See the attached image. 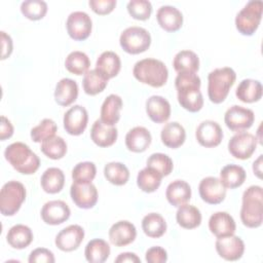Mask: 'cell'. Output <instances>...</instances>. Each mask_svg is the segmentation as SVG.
I'll use <instances>...</instances> for the list:
<instances>
[{
    "label": "cell",
    "mask_w": 263,
    "mask_h": 263,
    "mask_svg": "<svg viewBox=\"0 0 263 263\" xmlns=\"http://www.w3.org/2000/svg\"><path fill=\"white\" fill-rule=\"evenodd\" d=\"M201 80L195 73H179L175 79L178 102L185 110L195 113L201 110L203 98L200 92Z\"/></svg>",
    "instance_id": "obj_1"
},
{
    "label": "cell",
    "mask_w": 263,
    "mask_h": 263,
    "mask_svg": "<svg viewBox=\"0 0 263 263\" xmlns=\"http://www.w3.org/2000/svg\"><path fill=\"white\" fill-rule=\"evenodd\" d=\"M240 220L249 228H258L263 222L262 187L252 185L242 193Z\"/></svg>",
    "instance_id": "obj_2"
},
{
    "label": "cell",
    "mask_w": 263,
    "mask_h": 263,
    "mask_svg": "<svg viewBox=\"0 0 263 263\" xmlns=\"http://www.w3.org/2000/svg\"><path fill=\"white\" fill-rule=\"evenodd\" d=\"M4 157L16 172L23 175H32L40 166V159L37 154L22 142L8 145L4 151Z\"/></svg>",
    "instance_id": "obj_3"
},
{
    "label": "cell",
    "mask_w": 263,
    "mask_h": 263,
    "mask_svg": "<svg viewBox=\"0 0 263 263\" xmlns=\"http://www.w3.org/2000/svg\"><path fill=\"white\" fill-rule=\"evenodd\" d=\"M134 77L152 87L163 86L168 78V70L163 62L156 59H143L138 61L133 69Z\"/></svg>",
    "instance_id": "obj_4"
},
{
    "label": "cell",
    "mask_w": 263,
    "mask_h": 263,
    "mask_svg": "<svg viewBox=\"0 0 263 263\" xmlns=\"http://www.w3.org/2000/svg\"><path fill=\"white\" fill-rule=\"evenodd\" d=\"M236 79L235 71L230 67L217 68L208 76V96L214 104H220L227 98Z\"/></svg>",
    "instance_id": "obj_5"
},
{
    "label": "cell",
    "mask_w": 263,
    "mask_h": 263,
    "mask_svg": "<svg viewBox=\"0 0 263 263\" xmlns=\"http://www.w3.org/2000/svg\"><path fill=\"white\" fill-rule=\"evenodd\" d=\"M263 11V2L260 0L249 1L236 14L235 27L245 36H252L258 29Z\"/></svg>",
    "instance_id": "obj_6"
},
{
    "label": "cell",
    "mask_w": 263,
    "mask_h": 263,
    "mask_svg": "<svg viewBox=\"0 0 263 263\" xmlns=\"http://www.w3.org/2000/svg\"><path fill=\"white\" fill-rule=\"evenodd\" d=\"M26 199V188L18 181H8L0 191V212L3 216H13Z\"/></svg>",
    "instance_id": "obj_7"
},
{
    "label": "cell",
    "mask_w": 263,
    "mask_h": 263,
    "mask_svg": "<svg viewBox=\"0 0 263 263\" xmlns=\"http://www.w3.org/2000/svg\"><path fill=\"white\" fill-rule=\"evenodd\" d=\"M121 48L129 54H139L146 51L151 44L150 33L142 27H128L122 31L119 38Z\"/></svg>",
    "instance_id": "obj_8"
},
{
    "label": "cell",
    "mask_w": 263,
    "mask_h": 263,
    "mask_svg": "<svg viewBox=\"0 0 263 263\" xmlns=\"http://www.w3.org/2000/svg\"><path fill=\"white\" fill-rule=\"evenodd\" d=\"M255 120V114L254 112L246 107L233 105L227 111L224 115V121L226 126L236 133L243 132L246 129H249Z\"/></svg>",
    "instance_id": "obj_9"
},
{
    "label": "cell",
    "mask_w": 263,
    "mask_h": 263,
    "mask_svg": "<svg viewBox=\"0 0 263 263\" xmlns=\"http://www.w3.org/2000/svg\"><path fill=\"white\" fill-rule=\"evenodd\" d=\"M257 148V138L248 132L235 134L228 142L229 153L237 159L250 158Z\"/></svg>",
    "instance_id": "obj_10"
},
{
    "label": "cell",
    "mask_w": 263,
    "mask_h": 263,
    "mask_svg": "<svg viewBox=\"0 0 263 263\" xmlns=\"http://www.w3.org/2000/svg\"><path fill=\"white\" fill-rule=\"evenodd\" d=\"M66 28L69 36L76 41H82L89 37L92 29L90 16L84 11H73L69 14Z\"/></svg>",
    "instance_id": "obj_11"
},
{
    "label": "cell",
    "mask_w": 263,
    "mask_h": 263,
    "mask_svg": "<svg viewBox=\"0 0 263 263\" xmlns=\"http://www.w3.org/2000/svg\"><path fill=\"white\" fill-rule=\"evenodd\" d=\"M215 247L218 255L227 261L239 260L245 252L243 240L234 234L218 237Z\"/></svg>",
    "instance_id": "obj_12"
},
{
    "label": "cell",
    "mask_w": 263,
    "mask_h": 263,
    "mask_svg": "<svg viewBox=\"0 0 263 263\" xmlns=\"http://www.w3.org/2000/svg\"><path fill=\"white\" fill-rule=\"evenodd\" d=\"M73 202L80 209H91L98 201V189L92 183L73 182L70 188Z\"/></svg>",
    "instance_id": "obj_13"
},
{
    "label": "cell",
    "mask_w": 263,
    "mask_h": 263,
    "mask_svg": "<svg viewBox=\"0 0 263 263\" xmlns=\"http://www.w3.org/2000/svg\"><path fill=\"white\" fill-rule=\"evenodd\" d=\"M198 192L201 199L210 204H219L226 196L225 186L216 177L203 178L198 185Z\"/></svg>",
    "instance_id": "obj_14"
},
{
    "label": "cell",
    "mask_w": 263,
    "mask_h": 263,
    "mask_svg": "<svg viewBox=\"0 0 263 263\" xmlns=\"http://www.w3.org/2000/svg\"><path fill=\"white\" fill-rule=\"evenodd\" d=\"M88 121V114L86 109L81 105H74L64 114V128L69 135L79 136L81 135Z\"/></svg>",
    "instance_id": "obj_15"
},
{
    "label": "cell",
    "mask_w": 263,
    "mask_h": 263,
    "mask_svg": "<svg viewBox=\"0 0 263 263\" xmlns=\"http://www.w3.org/2000/svg\"><path fill=\"white\" fill-rule=\"evenodd\" d=\"M84 238V230L80 225H69L55 236L54 243L63 252H72L79 248Z\"/></svg>",
    "instance_id": "obj_16"
},
{
    "label": "cell",
    "mask_w": 263,
    "mask_h": 263,
    "mask_svg": "<svg viewBox=\"0 0 263 263\" xmlns=\"http://www.w3.org/2000/svg\"><path fill=\"white\" fill-rule=\"evenodd\" d=\"M195 138L199 145L205 148H213L221 143L223 139V130L216 121L204 120L196 127Z\"/></svg>",
    "instance_id": "obj_17"
},
{
    "label": "cell",
    "mask_w": 263,
    "mask_h": 263,
    "mask_svg": "<svg viewBox=\"0 0 263 263\" xmlns=\"http://www.w3.org/2000/svg\"><path fill=\"white\" fill-rule=\"evenodd\" d=\"M40 214L44 223L48 225H60L69 219L71 211L65 201L50 200L44 203Z\"/></svg>",
    "instance_id": "obj_18"
},
{
    "label": "cell",
    "mask_w": 263,
    "mask_h": 263,
    "mask_svg": "<svg viewBox=\"0 0 263 263\" xmlns=\"http://www.w3.org/2000/svg\"><path fill=\"white\" fill-rule=\"evenodd\" d=\"M137 236L135 225L126 220L114 223L109 229L110 242L116 247H125L132 243Z\"/></svg>",
    "instance_id": "obj_19"
},
{
    "label": "cell",
    "mask_w": 263,
    "mask_h": 263,
    "mask_svg": "<svg viewBox=\"0 0 263 263\" xmlns=\"http://www.w3.org/2000/svg\"><path fill=\"white\" fill-rule=\"evenodd\" d=\"M209 229L218 238L234 234L236 225L233 217L227 212H216L209 219Z\"/></svg>",
    "instance_id": "obj_20"
},
{
    "label": "cell",
    "mask_w": 263,
    "mask_h": 263,
    "mask_svg": "<svg viewBox=\"0 0 263 263\" xmlns=\"http://www.w3.org/2000/svg\"><path fill=\"white\" fill-rule=\"evenodd\" d=\"M158 25L166 32H176L183 25L182 12L172 5L160 6L156 12Z\"/></svg>",
    "instance_id": "obj_21"
},
{
    "label": "cell",
    "mask_w": 263,
    "mask_h": 263,
    "mask_svg": "<svg viewBox=\"0 0 263 263\" xmlns=\"http://www.w3.org/2000/svg\"><path fill=\"white\" fill-rule=\"evenodd\" d=\"M146 113L153 122L162 123L171 116V105L161 96H151L146 101Z\"/></svg>",
    "instance_id": "obj_22"
},
{
    "label": "cell",
    "mask_w": 263,
    "mask_h": 263,
    "mask_svg": "<svg viewBox=\"0 0 263 263\" xmlns=\"http://www.w3.org/2000/svg\"><path fill=\"white\" fill-rule=\"evenodd\" d=\"M118 132L115 126L105 124L101 119L93 122L90 129V139L99 147L112 146L117 140Z\"/></svg>",
    "instance_id": "obj_23"
},
{
    "label": "cell",
    "mask_w": 263,
    "mask_h": 263,
    "mask_svg": "<svg viewBox=\"0 0 263 263\" xmlns=\"http://www.w3.org/2000/svg\"><path fill=\"white\" fill-rule=\"evenodd\" d=\"M121 68V61L117 53L111 50L102 52L96 63V70L107 80L117 76Z\"/></svg>",
    "instance_id": "obj_24"
},
{
    "label": "cell",
    "mask_w": 263,
    "mask_h": 263,
    "mask_svg": "<svg viewBox=\"0 0 263 263\" xmlns=\"http://www.w3.org/2000/svg\"><path fill=\"white\" fill-rule=\"evenodd\" d=\"M151 141V134L144 126H135L125 136L126 148L135 153L144 152L150 146Z\"/></svg>",
    "instance_id": "obj_25"
},
{
    "label": "cell",
    "mask_w": 263,
    "mask_h": 263,
    "mask_svg": "<svg viewBox=\"0 0 263 263\" xmlns=\"http://www.w3.org/2000/svg\"><path fill=\"white\" fill-rule=\"evenodd\" d=\"M122 99L118 95H109L101 106V120L107 124L114 126L120 119V111L122 109Z\"/></svg>",
    "instance_id": "obj_26"
},
{
    "label": "cell",
    "mask_w": 263,
    "mask_h": 263,
    "mask_svg": "<svg viewBox=\"0 0 263 263\" xmlns=\"http://www.w3.org/2000/svg\"><path fill=\"white\" fill-rule=\"evenodd\" d=\"M54 100L58 105L67 107L73 104L78 97L77 82L70 78L61 79L54 89Z\"/></svg>",
    "instance_id": "obj_27"
},
{
    "label": "cell",
    "mask_w": 263,
    "mask_h": 263,
    "mask_svg": "<svg viewBox=\"0 0 263 263\" xmlns=\"http://www.w3.org/2000/svg\"><path fill=\"white\" fill-rule=\"evenodd\" d=\"M165 197L173 206H180L191 198V187L183 180L171 182L165 190Z\"/></svg>",
    "instance_id": "obj_28"
},
{
    "label": "cell",
    "mask_w": 263,
    "mask_h": 263,
    "mask_svg": "<svg viewBox=\"0 0 263 263\" xmlns=\"http://www.w3.org/2000/svg\"><path fill=\"white\" fill-rule=\"evenodd\" d=\"M160 139L164 146L176 149L182 146L186 139V132L182 124L177 121L166 123L160 133Z\"/></svg>",
    "instance_id": "obj_29"
},
{
    "label": "cell",
    "mask_w": 263,
    "mask_h": 263,
    "mask_svg": "<svg viewBox=\"0 0 263 263\" xmlns=\"http://www.w3.org/2000/svg\"><path fill=\"white\" fill-rule=\"evenodd\" d=\"M262 84L259 80L243 79L235 90L236 98L243 103H255L262 98Z\"/></svg>",
    "instance_id": "obj_30"
},
{
    "label": "cell",
    "mask_w": 263,
    "mask_h": 263,
    "mask_svg": "<svg viewBox=\"0 0 263 263\" xmlns=\"http://www.w3.org/2000/svg\"><path fill=\"white\" fill-rule=\"evenodd\" d=\"M6 240L11 248L23 250L30 246L32 242L33 232L29 226L24 224H16L8 230L6 234Z\"/></svg>",
    "instance_id": "obj_31"
},
{
    "label": "cell",
    "mask_w": 263,
    "mask_h": 263,
    "mask_svg": "<svg viewBox=\"0 0 263 263\" xmlns=\"http://www.w3.org/2000/svg\"><path fill=\"white\" fill-rule=\"evenodd\" d=\"M176 220L182 228L194 229L198 227L201 223V214L196 206L184 203L178 206L176 213Z\"/></svg>",
    "instance_id": "obj_32"
},
{
    "label": "cell",
    "mask_w": 263,
    "mask_h": 263,
    "mask_svg": "<svg viewBox=\"0 0 263 263\" xmlns=\"http://www.w3.org/2000/svg\"><path fill=\"white\" fill-rule=\"evenodd\" d=\"M40 184L46 193H59L65 185V175L59 167H49L42 174Z\"/></svg>",
    "instance_id": "obj_33"
},
{
    "label": "cell",
    "mask_w": 263,
    "mask_h": 263,
    "mask_svg": "<svg viewBox=\"0 0 263 263\" xmlns=\"http://www.w3.org/2000/svg\"><path fill=\"white\" fill-rule=\"evenodd\" d=\"M246 171L237 164H227L220 172V181L227 189H235L240 187L246 181Z\"/></svg>",
    "instance_id": "obj_34"
},
{
    "label": "cell",
    "mask_w": 263,
    "mask_h": 263,
    "mask_svg": "<svg viewBox=\"0 0 263 263\" xmlns=\"http://www.w3.org/2000/svg\"><path fill=\"white\" fill-rule=\"evenodd\" d=\"M110 246L102 238L89 240L85 247V259L90 263H103L110 256Z\"/></svg>",
    "instance_id": "obj_35"
},
{
    "label": "cell",
    "mask_w": 263,
    "mask_h": 263,
    "mask_svg": "<svg viewBox=\"0 0 263 263\" xmlns=\"http://www.w3.org/2000/svg\"><path fill=\"white\" fill-rule=\"evenodd\" d=\"M173 66L178 73H196L199 69V59L192 50H181L175 55Z\"/></svg>",
    "instance_id": "obj_36"
},
{
    "label": "cell",
    "mask_w": 263,
    "mask_h": 263,
    "mask_svg": "<svg viewBox=\"0 0 263 263\" xmlns=\"http://www.w3.org/2000/svg\"><path fill=\"white\" fill-rule=\"evenodd\" d=\"M144 233L152 238L161 237L166 231V222L158 213H149L142 220Z\"/></svg>",
    "instance_id": "obj_37"
},
{
    "label": "cell",
    "mask_w": 263,
    "mask_h": 263,
    "mask_svg": "<svg viewBox=\"0 0 263 263\" xmlns=\"http://www.w3.org/2000/svg\"><path fill=\"white\" fill-rule=\"evenodd\" d=\"M161 179L162 176L160 174L146 166L138 173L137 185L142 191L146 193H152L159 188L161 184Z\"/></svg>",
    "instance_id": "obj_38"
},
{
    "label": "cell",
    "mask_w": 263,
    "mask_h": 263,
    "mask_svg": "<svg viewBox=\"0 0 263 263\" xmlns=\"http://www.w3.org/2000/svg\"><path fill=\"white\" fill-rule=\"evenodd\" d=\"M90 66V60L88 55L79 50L70 52L65 60L66 69L75 75H84Z\"/></svg>",
    "instance_id": "obj_39"
},
{
    "label": "cell",
    "mask_w": 263,
    "mask_h": 263,
    "mask_svg": "<svg viewBox=\"0 0 263 263\" xmlns=\"http://www.w3.org/2000/svg\"><path fill=\"white\" fill-rule=\"evenodd\" d=\"M104 176L111 184L116 186H122L126 184L129 179V171L125 164L112 161L105 165Z\"/></svg>",
    "instance_id": "obj_40"
},
{
    "label": "cell",
    "mask_w": 263,
    "mask_h": 263,
    "mask_svg": "<svg viewBox=\"0 0 263 263\" xmlns=\"http://www.w3.org/2000/svg\"><path fill=\"white\" fill-rule=\"evenodd\" d=\"M42 153L50 159L57 160L63 158L67 153V144L62 137L53 136L41 143Z\"/></svg>",
    "instance_id": "obj_41"
},
{
    "label": "cell",
    "mask_w": 263,
    "mask_h": 263,
    "mask_svg": "<svg viewBox=\"0 0 263 263\" xmlns=\"http://www.w3.org/2000/svg\"><path fill=\"white\" fill-rule=\"evenodd\" d=\"M108 84V80L105 79L96 69L88 70L82 80L83 90L88 96H96L102 92Z\"/></svg>",
    "instance_id": "obj_42"
},
{
    "label": "cell",
    "mask_w": 263,
    "mask_h": 263,
    "mask_svg": "<svg viewBox=\"0 0 263 263\" xmlns=\"http://www.w3.org/2000/svg\"><path fill=\"white\" fill-rule=\"evenodd\" d=\"M21 12L31 21H38L45 16L47 4L42 0H26L21 4Z\"/></svg>",
    "instance_id": "obj_43"
},
{
    "label": "cell",
    "mask_w": 263,
    "mask_h": 263,
    "mask_svg": "<svg viewBox=\"0 0 263 263\" xmlns=\"http://www.w3.org/2000/svg\"><path fill=\"white\" fill-rule=\"evenodd\" d=\"M147 166L163 177L168 176L174 167L173 160L164 153H153L147 159Z\"/></svg>",
    "instance_id": "obj_44"
},
{
    "label": "cell",
    "mask_w": 263,
    "mask_h": 263,
    "mask_svg": "<svg viewBox=\"0 0 263 263\" xmlns=\"http://www.w3.org/2000/svg\"><path fill=\"white\" fill-rule=\"evenodd\" d=\"M58 126L52 119L44 118L38 125L31 129V139L35 143H42L44 140L55 136Z\"/></svg>",
    "instance_id": "obj_45"
},
{
    "label": "cell",
    "mask_w": 263,
    "mask_h": 263,
    "mask_svg": "<svg viewBox=\"0 0 263 263\" xmlns=\"http://www.w3.org/2000/svg\"><path fill=\"white\" fill-rule=\"evenodd\" d=\"M97 174L93 162L83 161L77 163L72 170V179L76 183H91Z\"/></svg>",
    "instance_id": "obj_46"
},
{
    "label": "cell",
    "mask_w": 263,
    "mask_h": 263,
    "mask_svg": "<svg viewBox=\"0 0 263 263\" xmlns=\"http://www.w3.org/2000/svg\"><path fill=\"white\" fill-rule=\"evenodd\" d=\"M126 8L129 15L138 21H146L152 13V5L147 0H130Z\"/></svg>",
    "instance_id": "obj_47"
},
{
    "label": "cell",
    "mask_w": 263,
    "mask_h": 263,
    "mask_svg": "<svg viewBox=\"0 0 263 263\" xmlns=\"http://www.w3.org/2000/svg\"><path fill=\"white\" fill-rule=\"evenodd\" d=\"M28 261L30 263H53L55 259L53 253L48 249L37 248L30 253Z\"/></svg>",
    "instance_id": "obj_48"
},
{
    "label": "cell",
    "mask_w": 263,
    "mask_h": 263,
    "mask_svg": "<svg viewBox=\"0 0 263 263\" xmlns=\"http://www.w3.org/2000/svg\"><path fill=\"white\" fill-rule=\"evenodd\" d=\"M88 5L95 13L105 15L113 11L116 6V0H89Z\"/></svg>",
    "instance_id": "obj_49"
},
{
    "label": "cell",
    "mask_w": 263,
    "mask_h": 263,
    "mask_svg": "<svg viewBox=\"0 0 263 263\" xmlns=\"http://www.w3.org/2000/svg\"><path fill=\"white\" fill-rule=\"evenodd\" d=\"M145 259L148 263H164L167 260V253L161 247H152L146 251Z\"/></svg>",
    "instance_id": "obj_50"
},
{
    "label": "cell",
    "mask_w": 263,
    "mask_h": 263,
    "mask_svg": "<svg viewBox=\"0 0 263 263\" xmlns=\"http://www.w3.org/2000/svg\"><path fill=\"white\" fill-rule=\"evenodd\" d=\"M1 42H2V53L1 60L7 59L12 52V39L4 31H1Z\"/></svg>",
    "instance_id": "obj_51"
},
{
    "label": "cell",
    "mask_w": 263,
    "mask_h": 263,
    "mask_svg": "<svg viewBox=\"0 0 263 263\" xmlns=\"http://www.w3.org/2000/svg\"><path fill=\"white\" fill-rule=\"evenodd\" d=\"M13 135V126L11 122L5 117L1 116V123H0V140L4 141L9 139Z\"/></svg>",
    "instance_id": "obj_52"
},
{
    "label": "cell",
    "mask_w": 263,
    "mask_h": 263,
    "mask_svg": "<svg viewBox=\"0 0 263 263\" xmlns=\"http://www.w3.org/2000/svg\"><path fill=\"white\" fill-rule=\"evenodd\" d=\"M116 263H124V262H130V263H141V259L135 254L130 252L121 253L118 255V257L115 259Z\"/></svg>",
    "instance_id": "obj_53"
},
{
    "label": "cell",
    "mask_w": 263,
    "mask_h": 263,
    "mask_svg": "<svg viewBox=\"0 0 263 263\" xmlns=\"http://www.w3.org/2000/svg\"><path fill=\"white\" fill-rule=\"evenodd\" d=\"M253 172L259 179L262 178V155H259V157L254 161Z\"/></svg>",
    "instance_id": "obj_54"
}]
</instances>
